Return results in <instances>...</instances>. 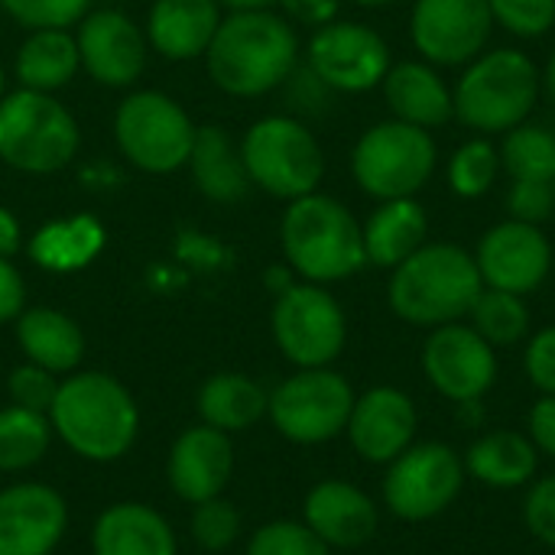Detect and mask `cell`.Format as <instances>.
<instances>
[{"label":"cell","instance_id":"6da1fadb","mask_svg":"<svg viewBox=\"0 0 555 555\" xmlns=\"http://www.w3.org/2000/svg\"><path fill=\"white\" fill-rule=\"evenodd\" d=\"M299 62V36L286 16L260 10H231L205 52L211 81L231 98H260L280 88Z\"/></svg>","mask_w":555,"mask_h":555},{"label":"cell","instance_id":"7a4b0ae2","mask_svg":"<svg viewBox=\"0 0 555 555\" xmlns=\"http://www.w3.org/2000/svg\"><path fill=\"white\" fill-rule=\"evenodd\" d=\"M49 423L65 449L94 465L120 462L140 436L133 393L104 371L65 374V380H59Z\"/></svg>","mask_w":555,"mask_h":555},{"label":"cell","instance_id":"3957f363","mask_svg":"<svg viewBox=\"0 0 555 555\" xmlns=\"http://www.w3.org/2000/svg\"><path fill=\"white\" fill-rule=\"evenodd\" d=\"M485 289L478 263L455 244H423L393 267L387 299L390 309L420 328H439L465 319Z\"/></svg>","mask_w":555,"mask_h":555},{"label":"cell","instance_id":"277c9868","mask_svg":"<svg viewBox=\"0 0 555 555\" xmlns=\"http://www.w3.org/2000/svg\"><path fill=\"white\" fill-rule=\"evenodd\" d=\"M280 241L289 270H296L306 283H338L367 263L361 224L338 198L322 192L289 202L280 224Z\"/></svg>","mask_w":555,"mask_h":555},{"label":"cell","instance_id":"5b68a950","mask_svg":"<svg viewBox=\"0 0 555 555\" xmlns=\"http://www.w3.org/2000/svg\"><path fill=\"white\" fill-rule=\"evenodd\" d=\"M81 150V130L72 111L29 88L7 91L0 101V163L26 176H52Z\"/></svg>","mask_w":555,"mask_h":555},{"label":"cell","instance_id":"8992f818","mask_svg":"<svg viewBox=\"0 0 555 555\" xmlns=\"http://www.w3.org/2000/svg\"><path fill=\"white\" fill-rule=\"evenodd\" d=\"M540 98V72L520 49H494L472 62L455 88V117L481 133L520 127Z\"/></svg>","mask_w":555,"mask_h":555},{"label":"cell","instance_id":"52a82bcc","mask_svg":"<svg viewBox=\"0 0 555 555\" xmlns=\"http://www.w3.org/2000/svg\"><path fill=\"white\" fill-rule=\"evenodd\" d=\"M237 146L250 185L263 189L267 195L296 202L319 192V182L325 176V153L302 120L286 114L260 117L247 127Z\"/></svg>","mask_w":555,"mask_h":555},{"label":"cell","instance_id":"ba28073f","mask_svg":"<svg viewBox=\"0 0 555 555\" xmlns=\"http://www.w3.org/2000/svg\"><path fill=\"white\" fill-rule=\"evenodd\" d=\"M198 124L189 111L156 88L130 91L114 111V140L120 156L150 176H169L189 163Z\"/></svg>","mask_w":555,"mask_h":555},{"label":"cell","instance_id":"9c48e42d","mask_svg":"<svg viewBox=\"0 0 555 555\" xmlns=\"http://www.w3.org/2000/svg\"><path fill=\"white\" fill-rule=\"evenodd\" d=\"M436 169V143L429 130L384 120L364 130L351 153V172L361 192L377 202L413 198Z\"/></svg>","mask_w":555,"mask_h":555},{"label":"cell","instance_id":"30bf717a","mask_svg":"<svg viewBox=\"0 0 555 555\" xmlns=\"http://www.w3.org/2000/svg\"><path fill=\"white\" fill-rule=\"evenodd\" d=\"M358 393L332 367H296L270 393L267 416L273 429L296 446H322L348 429Z\"/></svg>","mask_w":555,"mask_h":555},{"label":"cell","instance_id":"8fae6325","mask_svg":"<svg viewBox=\"0 0 555 555\" xmlns=\"http://www.w3.org/2000/svg\"><path fill=\"white\" fill-rule=\"evenodd\" d=\"M280 354L296 367H328L348 341V319L338 299L319 283H293L270 315Z\"/></svg>","mask_w":555,"mask_h":555},{"label":"cell","instance_id":"7c38bea8","mask_svg":"<svg viewBox=\"0 0 555 555\" xmlns=\"http://www.w3.org/2000/svg\"><path fill=\"white\" fill-rule=\"evenodd\" d=\"M465 488V462L446 442L410 446L387 465L384 504L406 524H423L446 514Z\"/></svg>","mask_w":555,"mask_h":555},{"label":"cell","instance_id":"4fadbf2b","mask_svg":"<svg viewBox=\"0 0 555 555\" xmlns=\"http://www.w3.org/2000/svg\"><path fill=\"white\" fill-rule=\"evenodd\" d=\"M309 68L325 88L358 94L384 85L390 49L371 26L332 20L309 39Z\"/></svg>","mask_w":555,"mask_h":555},{"label":"cell","instance_id":"5bb4252c","mask_svg":"<svg viewBox=\"0 0 555 555\" xmlns=\"http://www.w3.org/2000/svg\"><path fill=\"white\" fill-rule=\"evenodd\" d=\"M423 374L452 403H478L498 380V354L472 325H439L423 345Z\"/></svg>","mask_w":555,"mask_h":555},{"label":"cell","instance_id":"9a60e30c","mask_svg":"<svg viewBox=\"0 0 555 555\" xmlns=\"http://www.w3.org/2000/svg\"><path fill=\"white\" fill-rule=\"evenodd\" d=\"M75 39L81 68L104 88H130L146 72V33L124 10H88L78 23Z\"/></svg>","mask_w":555,"mask_h":555},{"label":"cell","instance_id":"2e32d148","mask_svg":"<svg viewBox=\"0 0 555 555\" xmlns=\"http://www.w3.org/2000/svg\"><path fill=\"white\" fill-rule=\"evenodd\" d=\"M488 0H416L410 16L413 46L436 65H465L491 39Z\"/></svg>","mask_w":555,"mask_h":555},{"label":"cell","instance_id":"e0dca14e","mask_svg":"<svg viewBox=\"0 0 555 555\" xmlns=\"http://www.w3.org/2000/svg\"><path fill=\"white\" fill-rule=\"evenodd\" d=\"M475 263L485 286L527 296L546 283L553 267V247L537 224L511 218L504 224H494L481 237Z\"/></svg>","mask_w":555,"mask_h":555},{"label":"cell","instance_id":"ac0fdd59","mask_svg":"<svg viewBox=\"0 0 555 555\" xmlns=\"http://www.w3.org/2000/svg\"><path fill=\"white\" fill-rule=\"evenodd\" d=\"M68 530L65 498L39 481L0 488V555H52Z\"/></svg>","mask_w":555,"mask_h":555},{"label":"cell","instance_id":"d6986e66","mask_svg":"<svg viewBox=\"0 0 555 555\" xmlns=\"http://www.w3.org/2000/svg\"><path fill=\"white\" fill-rule=\"evenodd\" d=\"M416 426L420 416L410 393L397 387H371L354 400L345 436L351 439V449L364 462L390 465L397 455H403L413 446Z\"/></svg>","mask_w":555,"mask_h":555},{"label":"cell","instance_id":"ffe728a7","mask_svg":"<svg viewBox=\"0 0 555 555\" xmlns=\"http://www.w3.org/2000/svg\"><path fill=\"white\" fill-rule=\"evenodd\" d=\"M234 475V442L228 433L205 423L185 429L166 459V481L172 494L185 504H202L221 498Z\"/></svg>","mask_w":555,"mask_h":555},{"label":"cell","instance_id":"44dd1931","mask_svg":"<svg viewBox=\"0 0 555 555\" xmlns=\"http://www.w3.org/2000/svg\"><path fill=\"white\" fill-rule=\"evenodd\" d=\"M302 524L328 550H358L377 537L380 514L371 494L341 478L319 481L302 504Z\"/></svg>","mask_w":555,"mask_h":555},{"label":"cell","instance_id":"7402d4cb","mask_svg":"<svg viewBox=\"0 0 555 555\" xmlns=\"http://www.w3.org/2000/svg\"><path fill=\"white\" fill-rule=\"evenodd\" d=\"M221 26L218 0H153L146 13V42L169 62L202 59Z\"/></svg>","mask_w":555,"mask_h":555},{"label":"cell","instance_id":"603a6c76","mask_svg":"<svg viewBox=\"0 0 555 555\" xmlns=\"http://www.w3.org/2000/svg\"><path fill=\"white\" fill-rule=\"evenodd\" d=\"M91 555H179L172 524L150 504L120 501L98 514Z\"/></svg>","mask_w":555,"mask_h":555},{"label":"cell","instance_id":"cb8c5ba5","mask_svg":"<svg viewBox=\"0 0 555 555\" xmlns=\"http://www.w3.org/2000/svg\"><path fill=\"white\" fill-rule=\"evenodd\" d=\"M13 332L23 358L29 364L52 371L55 377L78 371V364L85 361V332L62 309H49V306L23 309L13 322Z\"/></svg>","mask_w":555,"mask_h":555},{"label":"cell","instance_id":"d4e9b609","mask_svg":"<svg viewBox=\"0 0 555 555\" xmlns=\"http://www.w3.org/2000/svg\"><path fill=\"white\" fill-rule=\"evenodd\" d=\"M185 166L192 172L195 189L215 205H237L250 192V176L244 169L241 146H234L228 130L218 124L198 127Z\"/></svg>","mask_w":555,"mask_h":555},{"label":"cell","instance_id":"484cf974","mask_svg":"<svg viewBox=\"0 0 555 555\" xmlns=\"http://www.w3.org/2000/svg\"><path fill=\"white\" fill-rule=\"evenodd\" d=\"M384 94L397 120L413 127H442L455 114L452 91L426 62H400L384 78Z\"/></svg>","mask_w":555,"mask_h":555},{"label":"cell","instance_id":"4316f807","mask_svg":"<svg viewBox=\"0 0 555 555\" xmlns=\"http://www.w3.org/2000/svg\"><path fill=\"white\" fill-rule=\"evenodd\" d=\"M465 475L494 491H514L533 481L540 468V452L524 433L498 429L472 442L465 452Z\"/></svg>","mask_w":555,"mask_h":555},{"label":"cell","instance_id":"83f0119b","mask_svg":"<svg viewBox=\"0 0 555 555\" xmlns=\"http://www.w3.org/2000/svg\"><path fill=\"white\" fill-rule=\"evenodd\" d=\"M267 406H270V393L254 377L237 371L211 374L195 397V410L202 423L228 436L254 429L267 416Z\"/></svg>","mask_w":555,"mask_h":555},{"label":"cell","instance_id":"f1b7e54d","mask_svg":"<svg viewBox=\"0 0 555 555\" xmlns=\"http://www.w3.org/2000/svg\"><path fill=\"white\" fill-rule=\"evenodd\" d=\"M81 68L78 39L72 29H29L16 49L13 75L20 88L55 94L65 88Z\"/></svg>","mask_w":555,"mask_h":555},{"label":"cell","instance_id":"f546056e","mask_svg":"<svg viewBox=\"0 0 555 555\" xmlns=\"http://www.w3.org/2000/svg\"><path fill=\"white\" fill-rule=\"evenodd\" d=\"M364 231V254L374 267H400L410 254L426 244L429 218L416 198H390L367 218Z\"/></svg>","mask_w":555,"mask_h":555},{"label":"cell","instance_id":"4dcf8cb0","mask_svg":"<svg viewBox=\"0 0 555 555\" xmlns=\"http://www.w3.org/2000/svg\"><path fill=\"white\" fill-rule=\"evenodd\" d=\"M104 224L94 215H75L42 224L29 237L26 254L46 273H75L94 263V257L104 250Z\"/></svg>","mask_w":555,"mask_h":555},{"label":"cell","instance_id":"1f68e13d","mask_svg":"<svg viewBox=\"0 0 555 555\" xmlns=\"http://www.w3.org/2000/svg\"><path fill=\"white\" fill-rule=\"evenodd\" d=\"M52 423L46 413H33L23 406L0 410V472L20 475L39 465L52 446Z\"/></svg>","mask_w":555,"mask_h":555},{"label":"cell","instance_id":"d6a6232c","mask_svg":"<svg viewBox=\"0 0 555 555\" xmlns=\"http://www.w3.org/2000/svg\"><path fill=\"white\" fill-rule=\"evenodd\" d=\"M472 328L491 345V348H511L530 335V309L524 296L491 289L485 286L468 312Z\"/></svg>","mask_w":555,"mask_h":555},{"label":"cell","instance_id":"836d02e7","mask_svg":"<svg viewBox=\"0 0 555 555\" xmlns=\"http://www.w3.org/2000/svg\"><path fill=\"white\" fill-rule=\"evenodd\" d=\"M501 166L514 182H555V137L530 124L514 127L501 146Z\"/></svg>","mask_w":555,"mask_h":555},{"label":"cell","instance_id":"e575fe53","mask_svg":"<svg viewBox=\"0 0 555 555\" xmlns=\"http://www.w3.org/2000/svg\"><path fill=\"white\" fill-rule=\"evenodd\" d=\"M501 172V156L488 140H468L449 163V185L462 198H481Z\"/></svg>","mask_w":555,"mask_h":555},{"label":"cell","instance_id":"d590c367","mask_svg":"<svg viewBox=\"0 0 555 555\" xmlns=\"http://www.w3.org/2000/svg\"><path fill=\"white\" fill-rule=\"evenodd\" d=\"M189 530L202 553H224L241 540V514L231 501L211 498L195 504Z\"/></svg>","mask_w":555,"mask_h":555},{"label":"cell","instance_id":"8d00e7d4","mask_svg":"<svg viewBox=\"0 0 555 555\" xmlns=\"http://www.w3.org/2000/svg\"><path fill=\"white\" fill-rule=\"evenodd\" d=\"M244 555H332V550L299 520H273L250 533Z\"/></svg>","mask_w":555,"mask_h":555},{"label":"cell","instance_id":"74e56055","mask_svg":"<svg viewBox=\"0 0 555 555\" xmlns=\"http://www.w3.org/2000/svg\"><path fill=\"white\" fill-rule=\"evenodd\" d=\"M0 7L23 29H72L91 10V0H0Z\"/></svg>","mask_w":555,"mask_h":555},{"label":"cell","instance_id":"f35d334b","mask_svg":"<svg viewBox=\"0 0 555 555\" xmlns=\"http://www.w3.org/2000/svg\"><path fill=\"white\" fill-rule=\"evenodd\" d=\"M491 16L514 36L537 39L555 26V0H488Z\"/></svg>","mask_w":555,"mask_h":555},{"label":"cell","instance_id":"ab89813d","mask_svg":"<svg viewBox=\"0 0 555 555\" xmlns=\"http://www.w3.org/2000/svg\"><path fill=\"white\" fill-rule=\"evenodd\" d=\"M7 393H10V403L13 406H23V410H33V413H46L52 410V400L59 393V377L39 364H29L23 361L20 367L10 371L7 377Z\"/></svg>","mask_w":555,"mask_h":555},{"label":"cell","instance_id":"60d3db41","mask_svg":"<svg viewBox=\"0 0 555 555\" xmlns=\"http://www.w3.org/2000/svg\"><path fill=\"white\" fill-rule=\"evenodd\" d=\"M524 524L527 530L555 550V475L537 481L530 491H527V501H524Z\"/></svg>","mask_w":555,"mask_h":555},{"label":"cell","instance_id":"b9f144b4","mask_svg":"<svg viewBox=\"0 0 555 555\" xmlns=\"http://www.w3.org/2000/svg\"><path fill=\"white\" fill-rule=\"evenodd\" d=\"M507 208L514 221L540 224L555 211V189L553 182H514L507 195Z\"/></svg>","mask_w":555,"mask_h":555},{"label":"cell","instance_id":"7bdbcfd3","mask_svg":"<svg viewBox=\"0 0 555 555\" xmlns=\"http://www.w3.org/2000/svg\"><path fill=\"white\" fill-rule=\"evenodd\" d=\"M524 367H527L530 384L540 393H553L555 397V325L540 328L530 338L527 354H524Z\"/></svg>","mask_w":555,"mask_h":555},{"label":"cell","instance_id":"ee69618b","mask_svg":"<svg viewBox=\"0 0 555 555\" xmlns=\"http://www.w3.org/2000/svg\"><path fill=\"white\" fill-rule=\"evenodd\" d=\"M527 436L530 442L537 446L540 455H550L555 459V397L553 393H543L530 416H527Z\"/></svg>","mask_w":555,"mask_h":555},{"label":"cell","instance_id":"f6af8a7d","mask_svg":"<svg viewBox=\"0 0 555 555\" xmlns=\"http://www.w3.org/2000/svg\"><path fill=\"white\" fill-rule=\"evenodd\" d=\"M26 309V283L23 273L13 267L10 257H0V325L16 322V315Z\"/></svg>","mask_w":555,"mask_h":555},{"label":"cell","instance_id":"bcb514c9","mask_svg":"<svg viewBox=\"0 0 555 555\" xmlns=\"http://www.w3.org/2000/svg\"><path fill=\"white\" fill-rule=\"evenodd\" d=\"M296 23L325 26L338 16V0H276Z\"/></svg>","mask_w":555,"mask_h":555},{"label":"cell","instance_id":"7dc6e473","mask_svg":"<svg viewBox=\"0 0 555 555\" xmlns=\"http://www.w3.org/2000/svg\"><path fill=\"white\" fill-rule=\"evenodd\" d=\"M20 247H23V228H20L16 215L0 208V257H13Z\"/></svg>","mask_w":555,"mask_h":555},{"label":"cell","instance_id":"c3c4849f","mask_svg":"<svg viewBox=\"0 0 555 555\" xmlns=\"http://www.w3.org/2000/svg\"><path fill=\"white\" fill-rule=\"evenodd\" d=\"M218 3L228 10H260V7H270L276 0H218Z\"/></svg>","mask_w":555,"mask_h":555},{"label":"cell","instance_id":"681fc988","mask_svg":"<svg viewBox=\"0 0 555 555\" xmlns=\"http://www.w3.org/2000/svg\"><path fill=\"white\" fill-rule=\"evenodd\" d=\"M543 81H546L550 101H553V104H555V52H553V55H550V65H546V78H543Z\"/></svg>","mask_w":555,"mask_h":555},{"label":"cell","instance_id":"f907efd6","mask_svg":"<svg viewBox=\"0 0 555 555\" xmlns=\"http://www.w3.org/2000/svg\"><path fill=\"white\" fill-rule=\"evenodd\" d=\"M351 3H358V7H387L393 0H351Z\"/></svg>","mask_w":555,"mask_h":555},{"label":"cell","instance_id":"816d5d0a","mask_svg":"<svg viewBox=\"0 0 555 555\" xmlns=\"http://www.w3.org/2000/svg\"><path fill=\"white\" fill-rule=\"evenodd\" d=\"M3 94H7V72H3V65H0V101H3Z\"/></svg>","mask_w":555,"mask_h":555},{"label":"cell","instance_id":"f5cc1de1","mask_svg":"<svg viewBox=\"0 0 555 555\" xmlns=\"http://www.w3.org/2000/svg\"><path fill=\"white\" fill-rule=\"evenodd\" d=\"M553 189H555V182H553Z\"/></svg>","mask_w":555,"mask_h":555}]
</instances>
